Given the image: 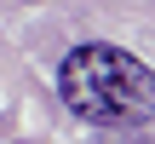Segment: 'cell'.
<instances>
[{
    "label": "cell",
    "instance_id": "1",
    "mask_svg": "<svg viewBox=\"0 0 155 144\" xmlns=\"http://www.w3.org/2000/svg\"><path fill=\"white\" fill-rule=\"evenodd\" d=\"M58 98L92 127H144L155 121V69L109 40H81L58 63Z\"/></svg>",
    "mask_w": 155,
    "mask_h": 144
}]
</instances>
